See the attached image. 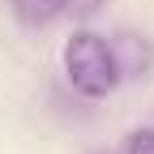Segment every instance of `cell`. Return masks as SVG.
Here are the masks:
<instances>
[{"label":"cell","instance_id":"7a4b0ae2","mask_svg":"<svg viewBox=\"0 0 154 154\" xmlns=\"http://www.w3.org/2000/svg\"><path fill=\"white\" fill-rule=\"evenodd\" d=\"M107 43H111V56H116V69H120V82L124 77H150V69H154V43L146 34L120 30V34H111Z\"/></svg>","mask_w":154,"mask_h":154},{"label":"cell","instance_id":"277c9868","mask_svg":"<svg viewBox=\"0 0 154 154\" xmlns=\"http://www.w3.org/2000/svg\"><path fill=\"white\" fill-rule=\"evenodd\" d=\"M124 154H154V128H133L124 141Z\"/></svg>","mask_w":154,"mask_h":154},{"label":"cell","instance_id":"8992f818","mask_svg":"<svg viewBox=\"0 0 154 154\" xmlns=\"http://www.w3.org/2000/svg\"><path fill=\"white\" fill-rule=\"evenodd\" d=\"M94 154H111V150H94Z\"/></svg>","mask_w":154,"mask_h":154},{"label":"cell","instance_id":"3957f363","mask_svg":"<svg viewBox=\"0 0 154 154\" xmlns=\"http://www.w3.org/2000/svg\"><path fill=\"white\" fill-rule=\"evenodd\" d=\"M13 13L26 26H47L64 13V0H13Z\"/></svg>","mask_w":154,"mask_h":154},{"label":"cell","instance_id":"6da1fadb","mask_svg":"<svg viewBox=\"0 0 154 154\" xmlns=\"http://www.w3.org/2000/svg\"><path fill=\"white\" fill-rule=\"evenodd\" d=\"M64 73H69V86L77 94H86V99H107V94L120 86V69H116L107 34L77 30L64 43Z\"/></svg>","mask_w":154,"mask_h":154},{"label":"cell","instance_id":"5b68a950","mask_svg":"<svg viewBox=\"0 0 154 154\" xmlns=\"http://www.w3.org/2000/svg\"><path fill=\"white\" fill-rule=\"evenodd\" d=\"M64 9L77 17V22H90V17L103 9V0H64Z\"/></svg>","mask_w":154,"mask_h":154}]
</instances>
